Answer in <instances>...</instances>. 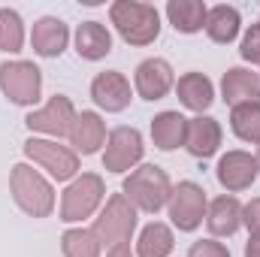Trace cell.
<instances>
[{"label": "cell", "instance_id": "5", "mask_svg": "<svg viewBox=\"0 0 260 257\" xmlns=\"http://www.w3.org/2000/svg\"><path fill=\"white\" fill-rule=\"evenodd\" d=\"M106 197V185L97 173H82L76 182H70V188L61 197V221L67 224H76V221H85L97 212V206L103 203Z\"/></svg>", "mask_w": 260, "mask_h": 257}, {"label": "cell", "instance_id": "27", "mask_svg": "<svg viewBox=\"0 0 260 257\" xmlns=\"http://www.w3.org/2000/svg\"><path fill=\"white\" fill-rule=\"evenodd\" d=\"M21 43H24V24H21V15L9 6L0 9V52H21Z\"/></svg>", "mask_w": 260, "mask_h": 257}, {"label": "cell", "instance_id": "30", "mask_svg": "<svg viewBox=\"0 0 260 257\" xmlns=\"http://www.w3.org/2000/svg\"><path fill=\"white\" fill-rule=\"evenodd\" d=\"M242 224L248 227L254 239H260V197H254L248 206H242Z\"/></svg>", "mask_w": 260, "mask_h": 257}, {"label": "cell", "instance_id": "29", "mask_svg": "<svg viewBox=\"0 0 260 257\" xmlns=\"http://www.w3.org/2000/svg\"><path fill=\"white\" fill-rule=\"evenodd\" d=\"M188 257H230V251L221 242H215V239H200V242L191 245Z\"/></svg>", "mask_w": 260, "mask_h": 257}, {"label": "cell", "instance_id": "24", "mask_svg": "<svg viewBox=\"0 0 260 257\" xmlns=\"http://www.w3.org/2000/svg\"><path fill=\"white\" fill-rule=\"evenodd\" d=\"M176 239H173V230L160 221H151L142 227L139 233V242H136V254L139 257H167L173 251Z\"/></svg>", "mask_w": 260, "mask_h": 257}, {"label": "cell", "instance_id": "23", "mask_svg": "<svg viewBox=\"0 0 260 257\" xmlns=\"http://www.w3.org/2000/svg\"><path fill=\"white\" fill-rule=\"evenodd\" d=\"M206 3L203 0H170L167 3V15H170V24L179 30V34H197L206 27Z\"/></svg>", "mask_w": 260, "mask_h": 257}, {"label": "cell", "instance_id": "18", "mask_svg": "<svg viewBox=\"0 0 260 257\" xmlns=\"http://www.w3.org/2000/svg\"><path fill=\"white\" fill-rule=\"evenodd\" d=\"M218 145H221V124L215 121V118H209V115H197L188 121V133H185V148L200 157V160H206V157H212L215 151H218Z\"/></svg>", "mask_w": 260, "mask_h": 257}, {"label": "cell", "instance_id": "25", "mask_svg": "<svg viewBox=\"0 0 260 257\" xmlns=\"http://www.w3.org/2000/svg\"><path fill=\"white\" fill-rule=\"evenodd\" d=\"M230 127L242 142L260 145V103H239L230 112Z\"/></svg>", "mask_w": 260, "mask_h": 257}, {"label": "cell", "instance_id": "13", "mask_svg": "<svg viewBox=\"0 0 260 257\" xmlns=\"http://www.w3.org/2000/svg\"><path fill=\"white\" fill-rule=\"evenodd\" d=\"M133 82H136V91H139L142 100H160L176 85V76H173V67L164 58H148V61H142L136 67Z\"/></svg>", "mask_w": 260, "mask_h": 257}, {"label": "cell", "instance_id": "33", "mask_svg": "<svg viewBox=\"0 0 260 257\" xmlns=\"http://www.w3.org/2000/svg\"><path fill=\"white\" fill-rule=\"evenodd\" d=\"M257 170H260V151H257Z\"/></svg>", "mask_w": 260, "mask_h": 257}, {"label": "cell", "instance_id": "9", "mask_svg": "<svg viewBox=\"0 0 260 257\" xmlns=\"http://www.w3.org/2000/svg\"><path fill=\"white\" fill-rule=\"evenodd\" d=\"M142 136L136 127H115L106 139V151H103V170L109 173H127L142 160Z\"/></svg>", "mask_w": 260, "mask_h": 257}, {"label": "cell", "instance_id": "31", "mask_svg": "<svg viewBox=\"0 0 260 257\" xmlns=\"http://www.w3.org/2000/svg\"><path fill=\"white\" fill-rule=\"evenodd\" d=\"M106 257H133V251H130V242H118V245H112Z\"/></svg>", "mask_w": 260, "mask_h": 257}, {"label": "cell", "instance_id": "16", "mask_svg": "<svg viewBox=\"0 0 260 257\" xmlns=\"http://www.w3.org/2000/svg\"><path fill=\"white\" fill-rule=\"evenodd\" d=\"M242 224V203L230 194L212 200L206 206V227L212 236H233Z\"/></svg>", "mask_w": 260, "mask_h": 257}, {"label": "cell", "instance_id": "17", "mask_svg": "<svg viewBox=\"0 0 260 257\" xmlns=\"http://www.w3.org/2000/svg\"><path fill=\"white\" fill-rule=\"evenodd\" d=\"M70 142L76 154H97L100 145L106 142V124L97 112H79L73 130H70Z\"/></svg>", "mask_w": 260, "mask_h": 257}, {"label": "cell", "instance_id": "21", "mask_svg": "<svg viewBox=\"0 0 260 257\" xmlns=\"http://www.w3.org/2000/svg\"><path fill=\"white\" fill-rule=\"evenodd\" d=\"M185 133H188V118L173 109L151 118V139L160 151H173V148L185 145Z\"/></svg>", "mask_w": 260, "mask_h": 257}, {"label": "cell", "instance_id": "2", "mask_svg": "<svg viewBox=\"0 0 260 257\" xmlns=\"http://www.w3.org/2000/svg\"><path fill=\"white\" fill-rule=\"evenodd\" d=\"M9 188L18 209L30 218H49L55 209V188L27 164H15L9 176Z\"/></svg>", "mask_w": 260, "mask_h": 257}, {"label": "cell", "instance_id": "11", "mask_svg": "<svg viewBox=\"0 0 260 257\" xmlns=\"http://www.w3.org/2000/svg\"><path fill=\"white\" fill-rule=\"evenodd\" d=\"M218 182H221V188H227V191H245V188H251L254 185V179H257V157H251L248 151H227L221 160H218Z\"/></svg>", "mask_w": 260, "mask_h": 257}, {"label": "cell", "instance_id": "1", "mask_svg": "<svg viewBox=\"0 0 260 257\" xmlns=\"http://www.w3.org/2000/svg\"><path fill=\"white\" fill-rule=\"evenodd\" d=\"M109 18H112L115 30L121 34V40L130 43V46H148L160 34V15L151 3L118 0V3H112Z\"/></svg>", "mask_w": 260, "mask_h": 257}, {"label": "cell", "instance_id": "10", "mask_svg": "<svg viewBox=\"0 0 260 257\" xmlns=\"http://www.w3.org/2000/svg\"><path fill=\"white\" fill-rule=\"evenodd\" d=\"M76 115H79V112H76L73 100H70V97H64V94H55V97H52L43 109L30 112V115L24 118V124L34 130V133H46V136L61 139V136H70Z\"/></svg>", "mask_w": 260, "mask_h": 257}, {"label": "cell", "instance_id": "7", "mask_svg": "<svg viewBox=\"0 0 260 257\" xmlns=\"http://www.w3.org/2000/svg\"><path fill=\"white\" fill-rule=\"evenodd\" d=\"M24 154L34 164H40L43 170H49V176L58 179V182H67V179H73L79 173V154L73 148H67V145H58L55 139H37V136H30L24 142Z\"/></svg>", "mask_w": 260, "mask_h": 257}, {"label": "cell", "instance_id": "26", "mask_svg": "<svg viewBox=\"0 0 260 257\" xmlns=\"http://www.w3.org/2000/svg\"><path fill=\"white\" fill-rule=\"evenodd\" d=\"M100 239L94 236V230L85 227H73L61 236V251L64 257H100Z\"/></svg>", "mask_w": 260, "mask_h": 257}, {"label": "cell", "instance_id": "8", "mask_svg": "<svg viewBox=\"0 0 260 257\" xmlns=\"http://www.w3.org/2000/svg\"><path fill=\"white\" fill-rule=\"evenodd\" d=\"M170 218L182 233H194L206 218V191L197 182H179L170 191Z\"/></svg>", "mask_w": 260, "mask_h": 257}, {"label": "cell", "instance_id": "20", "mask_svg": "<svg viewBox=\"0 0 260 257\" xmlns=\"http://www.w3.org/2000/svg\"><path fill=\"white\" fill-rule=\"evenodd\" d=\"M239 27H242V18H239V9L236 6H227V3H218L206 12V34L212 43H233L239 37Z\"/></svg>", "mask_w": 260, "mask_h": 257}, {"label": "cell", "instance_id": "22", "mask_svg": "<svg viewBox=\"0 0 260 257\" xmlns=\"http://www.w3.org/2000/svg\"><path fill=\"white\" fill-rule=\"evenodd\" d=\"M176 94H179L182 106H188L191 112H200V115L215 100V88H212L209 76H203V73H185L179 79V85H176Z\"/></svg>", "mask_w": 260, "mask_h": 257}, {"label": "cell", "instance_id": "32", "mask_svg": "<svg viewBox=\"0 0 260 257\" xmlns=\"http://www.w3.org/2000/svg\"><path fill=\"white\" fill-rule=\"evenodd\" d=\"M245 257H260V239H251L245 245Z\"/></svg>", "mask_w": 260, "mask_h": 257}, {"label": "cell", "instance_id": "4", "mask_svg": "<svg viewBox=\"0 0 260 257\" xmlns=\"http://www.w3.org/2000/svg\"><path fill=\"white\" fill-rule=\"evenodd\" d=\"M94 236L100 239V245H118L130 242V233L136 230V209L124 194H112L100 212V218H94Z\"/></svg>", "mask_w": 260, "mask_h": 257}, {"label": "cell", "instance_id": "28", "mask_svg": "<svg viewBox=\"0 0 260 257\" xmlns=\"http://www.w3.org/2000/svg\"><path fill=\"white\" fill-rule=\"evenodd\" d=\"M242 61H251V64H260V24H251L248 34L242 37V49H239Z\"/></svg>", "mask_w": 260, "mask_h": 257}, {"label": "cell", "instance_id": "12", "mask_svg": "<svg viewBox=\"0 0 260 257\" xmlns=\"http://www.w3.org/2000/svg\"><path fill=\"white\" fill-rule=\"evenodd\" d=\"M91 97L100 109L106 112H121L130 106V82L124 73L118 70H106L100 76H94L91 82Z\"/></svg>", "mask_w": 260, "mask_h": 257}, {"label": "cell", "instance_id": "15", "mask_svg": "<svg viewBox=\"0 0 260 257\" xmlns=\"http://www.w3.org/2000/svg\"><path fill=\"white\" fill-rule=\"evenodd\" d=\"M30 43H34V52L40 58H58V55H64L67 43H70V30H67V24L61 18L46 15V18H40L34 24Z\"/></svg>", "mask_w": 260, "mask_h": 257}, {"label": "cell", "instance_id": "3", "mask_svg": "<svg viewBox=\"0 0 260 257\" xmlns=\"http://www.w3.org/2000/svg\"><path fill=\"white\" fill-rule=\"evenodd\" d=\"M170 191H173L170 176L160 167H154V164L136 167L127 179H124V197L133 203V209L148 212V215H154V212H160L167 206Z\"/></svg>", "mask_w": 260, "mask_h": 257}, {"label": "cell", "instance_id": "19", "mask_svg": "<svg viewBox=\"0 0 260 257\" xmlns=\"http://www.w3.org/2000/svg\"><path fill=\"white\" fill-rule=\"evenodd\" d=\"M76 52L85 61H100L112 52V34L100 21H85L76 30Z\"/></svg>", "mask_w": 260, "mask_h": 257}, {"label": "cell", "instance_id": "6", "mask_svg": "<svg viewBox=\"0 0 260 257\" xmlns=\"http://www.w3.org/2000/svg\"><path fill=\"white\" fill-rule=\"evenodd\" d=\"M0 91L15 106H30L43 94V73L34 61H6L0 64Z\"/></svg>", "mask_w": 260, "mask_h": 257}, {"label": "cell", "instance_id": "14", "mask_svg": "<svg viewBox=\"0 0 260 257\" xmlns=\"http://www.w3.org/2000/svg\"><path fill=\"white\" fill-rule=\"evenodd\" d=\"M221 94L224 103L239 106V103H260V73H251L245 67H233L221 79Z\"/></svg>", "mask_w": 260, "mask_h": 257}]
</instances>
